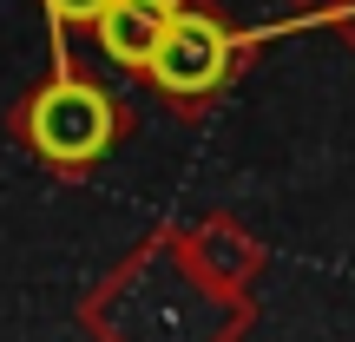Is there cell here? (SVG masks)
Listing matches in <instances>:
<instances>
[{"label": "cell", "mask_w": 355, "mask_h": 342, "mask_svg": "<svg viewBox=\"0 0 355 342\" xmlns=\"http://www.w3.org/2000/svg\"><path fill=\"white\" fill-rule=\"evenodd\" d=\"M224 66H230V33L211 13H178L171 7V20H165V33H158L152 60H145V73L165 92L191 99V92H211L217 79H224Z\"/></svg>", "instance_id": "cell-2"}, {"label": "cell", "mask_w": 355, "mask_h": 342, "mask_svg": "<svg viewBox=\"0 0 355 342\" xmlns=\"http://www.w3.org/2000/svg\"><path fill=\"white\" fill-rule=\"evenodd\" d=\"M165 20H171V0H105L92 26H99V46L119 66H145L158 33H165Z\"/></svg>", "instance_id": "cell-3"}, {"label": "cell", "mask_w": 355, "mask_h": 342, "mask_svg": "<svg viewBox=\"0 0 355 342\" xmlns=\"http://www.w3.org/2000/svg\"><path fill=\"white\" fill-rule=\"evenodd\" d=\"M53 13H60V20H99V7L105 0H46Z\"/></svg>", "instance_id": "cell-4"}, {"label": "cell", "mask_w": 355, "mask_h": 342, "mask_svg": "<svg viewBox=\"0 0 355 342\" xmlns=\"http://www.w3.org/2000/svg\"><path fill=\"white\" fill-rule=\"evenodd\" d=\"M119 119H112V99L86 79H60L33 99V145L60 165H86L112 145Z\"/></svg>", "instance_id": "cell-1"}]
</instances>
